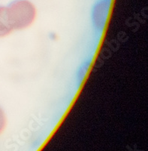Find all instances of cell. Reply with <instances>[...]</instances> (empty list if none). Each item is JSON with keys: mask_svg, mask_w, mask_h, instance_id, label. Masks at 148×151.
<instances>
[{"mask_svg": "<svg viewBox=\"0 0 148 151\" xmlns=\"http://www.w3.org/2000/svg\"><path fill=\"white\" fill-rule=\"evenodd\" d=\"M5 124H6V119H5V113H4L3 110L0 108V134L5 129Z\"/></svg>", "mask_w": 148, "mask_h": 151, "instance_id": "cell-3", "label": "cell"}, {"mask_svg": "<svg viewBox=\"0 0 148 151\" xmlns=\"http://www.w3.org/2000/svg\"><path fill=\"white\" fill-rule=\"evenodd\" d=\"M13 30L7 7L0 6V38L8 36Z\"/></svg>", "mask_w": 148, "mask_h": 151, "instance_id": "cell-2", "label": "cell"}, {"mask_svg": "<svg viewBox=\"0 0 148 151\" xmlns=\"http://www.w3.org/2000/svg\"><path fill=\"white\" fill-rule=\"evenodd\" d=\"M7 9L14 29L27 28L36 18V8L28 0H15L9 4Z\"/></svg>", "mask_w": 148, "mask_h": 151, "instance_id": "cell-1", "label": "cell"}]
</instances>
